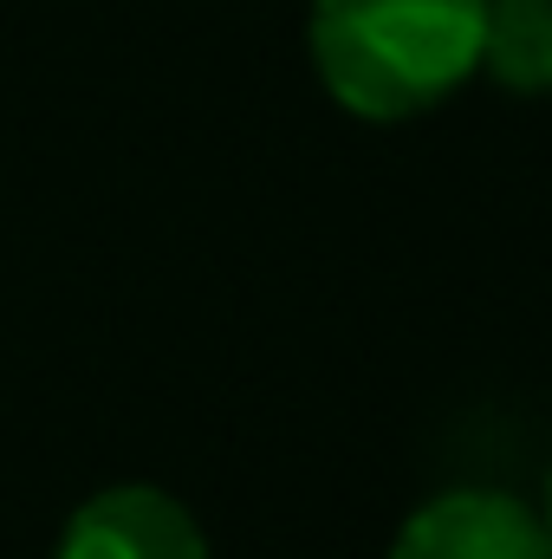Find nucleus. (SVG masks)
I'll list each match as a JSON object with an SVG mask.
<instances>
[{"label": "nucleus", "instance_id": "7ed1b4c3", "mask_svg": "<svg viewBox=\"0 0 552 559\" xmlns=\"http://www.w3.org/2000/svg\"><path fill=\"white\" fill-rule=\"evenodd\" d=\"M52 559H208V540L176 495L105 488L65 521Z\"/></svg>", "mask_w": 552, "mask_h": 559}, {"label": "nucleus", "instance_id": "39448f33", "mask_svg": "<svg viewBox=\"0 0 552 559\" xmlns=\"http://www.w3.org/2000/svg\"><path fill=\"white\" fill-rule=\"evenodd\" d=\"M547 527H552V475H547Z\"/></svg>", "mask_w": 552, "mask_h": 559}, {"label": "nucleus", "instance_id": "f257e3e1", "mask_svg": "<svg viewBox=\"0 0 552 559\" xmlns=\"http://www.w3.org/2000/svg\"><path fill=\"white\" fill-rule=\"evenodd\" d=\"M488 0H312L305 46L338 111L404 124L481 72Z\"/></svg>", "mask_w": 552, "mask_h": 559}, {"label": "nucleus", "instance_id": "f03ea898", "mask_svg": "<svg viewBox=\"0 0 552 559\" xmlns=\"http://www.w3.org/2000/svg\"><path fill=\"white\" fill-rule=\"evenodd\" d=\"M391 559H552V527L520 495L448 488L397 527Z\"/></svg>", "mask_w": 552, "mask_h": 559}, {"label": "nucleus", "instance_id": "20e7f679", "mask_svg": "<svg viewBox=\"0 0 552 559\" xmlns=\"http://www.w3.org/2000/svg\"><path fill=\"white\" fill-rule=\"evenodd\" d=\"M481 72L514 98L552 92V0H488Z\"/></svg>", "mask_w": 552, "mask_h": 559}]
</instances>
